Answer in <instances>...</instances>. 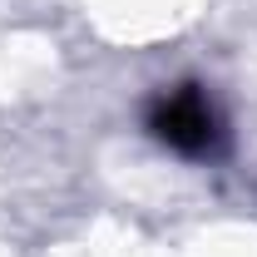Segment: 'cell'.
I'll return each instance as SVG.
<instances>
[{"instance_id":"cell-1","label":"cell","mask_w":257,"mask_h":257,"mask_svg":"<svg viewBox=\"0 0 257 257\" xmlns=\"http://www.w3.org/2000/svg\"><path fill=\"white\" fill-rule=\"evenodd\" d=\"M149 128L168 149H178V154H208L213 139H218V114H213V104L193 84H183V89L159 94L154 114H149Z\"/></svg>"}]
</instances>
